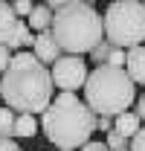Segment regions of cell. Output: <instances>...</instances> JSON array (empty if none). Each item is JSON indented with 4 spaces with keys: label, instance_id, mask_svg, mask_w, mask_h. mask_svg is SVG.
Masks as SVG:
<instances>
[{
    "label": "cell",
    "instance_id": "1",
    "mask_svg": "<svg viewBox=\"0 0 145 151\" xmlns=\"http://www.w3.org/2000/svg\"><path fill=\"white\" fill-rule=\"evenodd\" d=\"M0 99L15 113H44L55 99L50 67L41 64L38 55L29 50L15 52L9 70L0 76Z\"/></svg>",
    "mask_w": 145,
    "mask_h": 151
},
{
    "label": "cell",
    "instance_id": "2",
    "mask_svg": "<svg viewBox=\"0 0 145 151\" xmlns=\"http://www.w3.org/2000/svg\"><path fill=\"white\" fill-rule=\"evenodd\" d=\"M41 131L58 151H75L96 134V113L75 93H61L41 113Z\"/></svg>",
    "mask_w": 145,
    "mask_h": 151
},
{
    "label": "cell",
    "instance_id": "3",
    "mask_svg": "<svg viewBox=\"0 0 145 151\" xmlns=\"http://www.w3.org/2000/svg\"><path fill=\"white\" fill-rule=\"evenodd\" d=\"M50 32L64 55H90L105 41V18L90 0H78L55 9Z\"/></svg>",
    "mask_w": 145,
    "mask_h": 151
},
{
    "label": "cell",
    "instance_id": "4",
    "mask_svg": "<svg viewBox=\"0 0 145 151\" xmlns=\"http://www.w3.org/2000/svg\"><path fill=\"white\" fill-rule=\"evenodd\" d=\"M84 102L96 116H119L136 105V84L125 67H93L84 81Z\"/></svg>",
    "mask_w": 145,
    "mask_h": 151
},
{
    "label": "cell",
    "instance_id": "5",
    "mask_svg": "<svg viewBox=\"0 0 145 151\" xmlns=\"http://www.w3.org/2000/svg\"><path fill=\"white\" fill-rule=\"evenodd\" d=\"M105 18V41L131 50L145 44V3L142 0H110Z\"/></svg>",
    "mask_w": 145,
    "mask_h": 151
},
{
    "label": "cell",
    "instance_id": "6",
    "mask_svg": "<svg viewBox=\"0 0 145 151\" xmlns=\"http://www.w3.org/2000/svg\"><path fill=\"white\" fill-rule=\"evenodd\" d=\"M0 44L9 50L20 47H35V35L26 26V20H20L15 6H9L6 0H0Z\"/></svg>",
    "mask_w": 145,
    "mask_h": 151
},
{
    "label": "cell",
    "instance_id": "7",
    "mask_svg": "<svg viewBox=\"0 0 145 151\" xmlns=\"http://www.w3.org/2000/svg\"><path fill=\"white\" fill-rule=\"evenodd\" d=\"M50 73H52V84L58 90L75 93L78 87H84L90 70H87V64H84L81 55H61L52 67H50Z\"/></svg>",
    "mask_w": 145,
    "mask_h": 151
},
{
    "label": "cell",
    "instance_id": "8",
    "mask_svg": "<svg viewBox=\"0 0 145 151\" xmlns=\"http://www.w3.org/2000/svg\"><path fill=\"white\" fill-rule=\"evenodd\" d=\"M125 58H128V50L110 44V41H102L96 50L90 52V61L99 67V64H108V67H125Z\"/></svg>",
    "mask_w": 145,
    "mask_h": 151
},
{
    "label": "cell",
    "instance_id": "9",
    "mask_svg": "<svg viewBox=\"0 0 145 151\" xmlns=\"http://www.w3.org/2000/svg\"><path fill=\"white\" fill-rule=\"evenodd\" d=\"M32 52H35L38 61H41V64H47V67H52L55 61L64 55V52H61V47L55 44V38H52V32H50V29L35 35V47H32Z\"/></svg>",
    "mask_w": 145,
    "mask_h": 151
},
{
    "label": "cell",
    "instance_id": "10",
    "mask_svg": "<svg viewBox=\"0 0 145 151\" xmlns=\"http://www.w3.org/2000/svg\"><path fill=\"white\" fill-rule=\"evenodd\" d=\"M125 70H128V76L134 78V84L145 87V44H139V47H131V50H128Z\"/></svg>",
    "mask_w": 145,
    "mask_h": 151
},
{
    "label": "cell",
    "instance_id": "11",
    "mask_svg": "<svg viewBox=\"0 0 145 151\" xmlns=\"http://www.w3.org/2000/svg\"><path fill=\"white\" fill-rule=\"evenodd\" d=\"M142 125H145V122L139 119L136 111H125V113H119V116H113V128L122 134V137H128V139H134Z\"/></svg>",
    "mask_w": 145,
    "mask_h": 151
},
{
    "label": "cell",
    "instance_id": "12",
    "mask_svg": "<svg viewBox=\"0 0 145 151\" xmlns=\"http://www.w3.org/2000/svg\"><path fill=\"white\" fill-rule=\"evenodd\" d=\"M52 9L47 6V3H41V6H35L32 12H29V18H26V26L29 29H35V32H47L50 26H52Z\"/></svg>",
    "mask_w": 145,
    "mask_h": 151
},
{
    "label": "cell",
    "instance_id": "13",
    "mask_svg": "<svg viewBox=\"0 0 145 151\" xmlns=\"http://www.w3.org/2000/svg\"><path fill=\"white\" fill-rule=\"evenodd\" d=\"M38 119L32 113H18V119H15V139H32L38 134Z\"/></svg>",
    "mask_w": 145,
    "mask_h": 151
},
{
    "label": "cell",
    "instance_id": "14",
    "mask_svg": "<svg viewBox=\"0 0 145 151\" xmlns=\"http://www.w3.org/2000/svg\"><path fill=\"white\" fill-rule=\"evenodd\" d=\"M15 119L18 113L12 108H0V137H15Z\"/></svg>",
    "mask_w": 145,
    "mask_h": 151
},
{
    "label": "cell",
    "instance_id": "15",
    "mask_svg": "<svg viewBox=\"0 0 145 151\" xmlns=\"http://www.w3.org/2000/svg\"><path fill=\"white\" fill-rule=\"evenodd\" d=\"M105 142H108V148H128V145H131V139H128V137H122L116 128L105 134Z\"/></svg>",
    "mask_w": 145,
    "mask_h": 151
},
{
    "label": "cell",
    "instance_id": "16",
    "mask_svg": "<svg viewBox=\"0 0 145 151\" xmlns=\"http://www.w3.org/2000/svg\"><path fill=\"white\" fill-rule=\"evenodd\" d=\"M12 6H15V12H18L20 18H29V12L35 9V6H32V0H12Z\"/></svg>",
    "mask_w": 145,
    "mask_h": 151
},
{
    "label": "cell",
    "instance_id": "17",
    "mask_svg": "<svg viewBox=\"0 0 145 151\" xmlns=\"http://www.w3.org/2000/svg\"><path fill=\"white\" fill-rule=\"evenodd\" d=\"M9 64H12V50L0 44V76H3L6 70H9Z\"/></svg>",
    "mask_w": 145,
    "mask_h": 151
},
{
    "label": "cell",
    "instance_id": "18",
    "mask_svg": "<svg viewBox=\"0 0 145 151\" xmlns=\"http://www.w3.org/2000/svg\"><path fill=\"white\" fill-rule=\"evenodd\" d=\"M128 148H131V151H145V125L136 131V137L131 139V145H128Z\"/></svg>",
    "mask_w": 145,
    "mask_h": 151
},
{
    "label": "cell",
    "instance_id": "19",
    "mask_svg": "<svg viewBox=\"0 0 145 151\" xmlns=\"http://www.w3.org/2000/svg\"><path fill=\"white\" fill-rule=\"evenodd\" d=\"M0 151H23L15 137H0Z\"/></svg>",
    "mask_w": 145,
    "mask_h": 151
},
{
    "label": "cell",
    "instance_id": "20",
    "mask_svg": "<svg viewBox=\"0 0 145 151\" xmlns=\"http://www.w3.org/2000/svg\"><path fill=\"white\" fill-rule=\"evenodd\" d=\"M96 131H113V116H96Z\"/></svg>",
    "mask_w": 145,
    "mask_h": 151
},
{
    "label": "cell",
    "instance_id": "21",
    "mask_svg": "<svg viewBox=\"0 0 145 151\" xmlns=\"http://www.w3.org/2000/svg\"><path fill=\"white\" fill-rule=\"evenodd\" d=\"M78 151H110V148H108V142H105V139H102V142H99V139H90L87 145H81Z\"/></svg>",
    "mask_w": 145,
    "mask_h": 151
},
{
    "label": "cell",
    "instance_id": "22",
    "mask_svg": "<svg viewBox=\"0 0 145 151\" xmlns=\"http://www.w3.org/2000/svg\"><path fill=\"white\" fill-rule=\"evenodd\" d=\"M44 3H47V6H50V9H64V6H70V3H78V0H44Z\"/></svg>",
    "mask_w": 145,
    "mask_h": 151
},
{
    "label": "cell",
    "instance_id": "23",
    "mask_svg": "<svg viewBox=\"0 0 145 151\" xmlns=\"http://www.w3.org/2000/svg\"><path fill=\"white\" fill-rule=\"evenodd\" d=\"M136 113H139V119L145 122V90L136 96Z\"/></svg>",
    "mask_w": 145,
    "mask_h": 151
},
{
    "label": "cell",
    "instance_id": "24",
    "mask_svg": "<svg viewBox=\"0 0 145 151\" xmlns=\"http://www.w3.org/2000/svg\"><path fill=\"white\" fill-rule=\"evenodd\" d=\"M110 151H131V148H110Z\"/></svg>",
    "mask_w": 145,
    "mask_h": 151
},
{
    "label": "cell",
    "instance_id": "25",
    "mask_svg": "<svg viewBox=\"0 0 145 151\" xmlns=\"http://www.w3.org/2000/svg\"><path fill=\"white\" fill-rule=\"evenodd\" d=\"M6 3H9V0H6Z\"/></svg>",
    "mask_w": 145,
    "mask_h": 151
},
{
    "label": "cell",
    "instance_id": "26",
    "mask_svg": "<svg viewBox=\"0 0 145 151\" xmlns=\"http://www.w3.org/2000/svg\"><path fill=\"white\" fill-rule=\"evenodd\" d=\"M55 151H58V148H55Z\"/></svg>",
    "mask_w": 145,
    "mask_h": 151
},
{
    "label": "cell",
    "instance_id": "27",
    "mask_svg": "<svg viewBox=\"0 0 145 151\" xmlns=\"http://www.w3.org/2000/svg\"><path fill=\"white\" fill-rule=\"evenodd\" d=\"M142 3H145V0H142Z\"/></svg>",
    "mask_w": 145,
    "mask_h": 151
}]
</instances>
